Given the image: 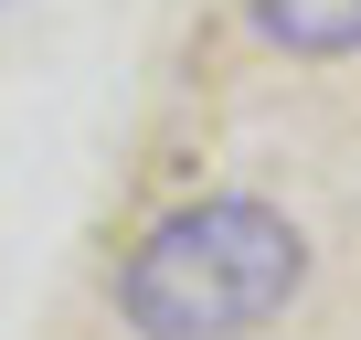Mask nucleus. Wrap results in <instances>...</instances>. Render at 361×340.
Segmentation results:
<instances>
[{
    "label": "nucleus",
    "mask_w": 361,
    "mask_h": 340,
    "mask_svg": "<svg viewBox=\"0 0 361 340\" xmlns=\"http://www.w3.org/2000/svg\"><path fill=\"white\" fill-rule=\"evenodd\" d=\"M298 287H308L298 224H287L276 202L224 192V202L170 213V224L128 255L117 308H128L138 340H245V329H266Z\"/></svg>",
    "instance_id": "nucleus-1"
},
{
    "label": "nucleus",
    "mask_w": 361,
    "mask_h": 340,
    "mask_svg": "<svg viewBox=\"0 0 361 340\" xmlns=\"http://www.w3.org/2000/svg\"><path fill=\"white\" fill-rule=\"evenodd\" d=\"M255 32L287 54H361V0H255Z\"/></svg>",
    "instance_id": "nucleus-2"
}]
</instances>
